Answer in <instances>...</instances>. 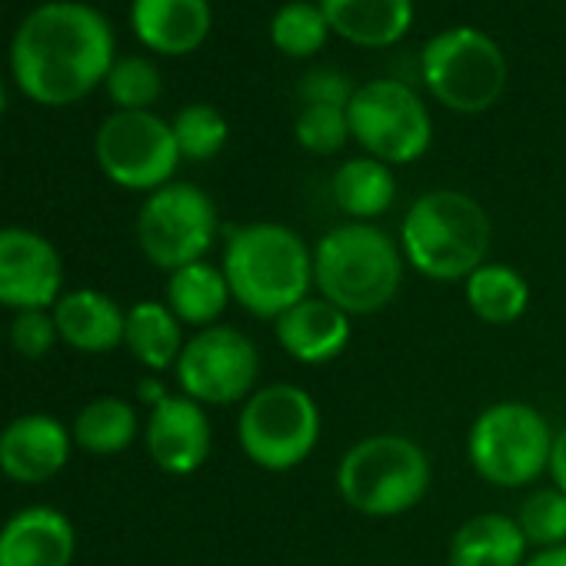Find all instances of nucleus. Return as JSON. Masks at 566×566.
Segmentation results:
<instances>
[{
	"instance_id": "32",
	"label": "nucleus",
	"mask_w": 566,
	"mask_h": 566,
	"mask_svg": "<svg viewBox=\"0 0 566 566\" xmlns=\"http://www.w3.org/2000/svg\"><path fill=\"white\" fill-rule=\"evenodd\" d=\"M57 340H61V334H57L54 314H48V311H21L11 324V344L28 360L48 357Z\"/></svg>"
},
{
	"instance_id": "26",
	"label": "nucleus",
	"mask_w": 566,
	"mask_h": 566,
	"mask_svg": "<svg viewBox=\"0 0 566 566\" xmlns=\"http://www.w3.org/2000/svg\"><path fill=\"white\" fill-rule=\"evenodd\" d=\"M74 443L94 457H114L137 437V410L120 397L91 400L74 420Z\"/></svg>"
},
{
	"instance_id": "17",
	"label": "nucleus",
	"mask_w": 566,
	"mask_h": 566,
	"mask_svg": "<svg viewBox=\"0 0 566 566\" xmlns=\"http://www.w3.org/2000/svg\"><path fill=\"white\" fill-rule=\"evenodd\" d=\"M74 553V523L54 506H28L0 530V566H71Z\"/></svg>"
},
{
	"instance_id": "30",
	"label": "nucleus",
	"mask_w": 566,
	"mask_h": 566,
	"mask_svg": "<svg viewBox=\"0 0 566 566\" xmlns=\"http://www.w3.org/2000/svg\"><path fill=\"white\" fill-rule=\"evenodd\" d=\"M104 84H107V94L117 104V111H147L164 91L160 71L147 57H120V61H114Z\"/></svg>"
},
{
	"instance_id": "10",
	"label": "nucleus",
	"mask_w": 566,
	"mask_h": 566,
	"mask_svg": "<svg viewBox=\"0 0 566 566\" xmlns=\"http://www.w3.org/2000/svg\"><path fill=\"white\" fill-rule=\"evenodd\" d=\"M217 237V207L193 184H167L154 190L137 213V243L144 256L174 273L203 260Z\"/></svg>"
},
{
	"instance_id": "23",
	"label": "nucleus",
	"mask_w": 566,
	"mask_h": 566,
	"mask_svg": "<svg viewBox=\"0 0 566 566\" xmlns=\"http://www.w3.org/2000/svg\"><path fill=\"white\" fill-rule=\"evenodd\" d=\"M463 294L476 321L490 327L516 324L530 307V283L510 263H483L463 280Z\"/></svg>"
},
{
	"instance_id": "16",
	"label": "nucleus",
	"mask_w": 566,
	"mask_h": 566,
	"mask_svg": "<svg viewBox=\"0 0 566 566\" xmlns=\"http://www.w3.org/2000/svg\"><path fill=\"white\" fill-rule=\"evenodd\" d=\"M273 334L283 354L294 357L297 364L317 367L337 360L350 347L354 327H350V314H344L331 301L307 297L273 321Z\"/></svg>"
},
{
	"instance_id": "24",
	"label": "nucleus",
	"mask_w": 566,
	"mask_h": 566,
	"mask_svg": "<svg viewBox=\"0 0 566 566\" xmlns=\"http://www.w3.org/2000/svg\"><path fill=\"white\" fill-rule=\"evenodd\" d=\"M331 190H334L337 207L347 217L367 223V220H374L394 207L397 177H394L390 164H384L377 157H350L347 164L337 167Z\"/></svg>"
},
{
	"instance_id": "36",
	"label": "nucleus",
	"mask_w": 566,
	"mask_h": 566,
	"mask_svg": "<svg viewBox=\"0 0 566 566\" xmlns=\"http://www.w3.org/2000/svg\"><path fill=\"white\" fill-rule=\"evenodd\" d=\"M137 394H140V400H144L147 407H157L160 400H167V397H170V394L164 390V384H160V380H154V377H147V380L137 387Z\"/></svg>"
},
{
	"instance_id": "21",
	"label": "nucleus",
	"mask_w": 566,
	"mask_h": 566,
	"mask_svg": "<svg viewBox=\"0 0 566 566\" xmlns=\"http://www.w3.org/2000/svg\"><path fill=\"white\" fill-rule=\"evenodd\" d=\"M526 536L516 516L506 513H476L450 536L447 559L450 566H523Z\"/></svg>"
},
{
	"instance_id": "14",
	"label": "nucleus",
	"mask_w": 566,
	"mask_h": 566,
	"mask_svg": "<svg viewBox=\"0 0 566 566\" xmlns=\"http://www.w3.org/2000/svg\"><path fill=\"white\" fill-rule=\"evenodd\" d=\"M144 437L150 460L170 476L197 473L213 447V430L203 403L184 394H170L167 400L150 407Z\"/></svg>"
},
{
	"instance_id": "4",
	"label": "nucleus",
	"mask_w": 566,
	"mask_h": 566,
	"mask_svg": "<svg viewBox=\"0 0 566 566\" xmlns=\"http://www.w3.org/2000/svg\"><path fill=\"white\" fill-rule=\"evenodd\" d=\"M400 250L407 263L430 280H467L486 263L490 217L470 193L430 190L410 203L400 230Z\"/></svg>"
},
{
	"instance_id": "34",
	"label": "nucleus",
	"mask_w": 566,
	"mask_h": 566,
	"mask_svg": "<svg viewBox=\"0 0 566 566\" xmlns=\"http://www.w3.org/2000/svg\"><path fill=\"white\" fill-rule=\"evenodd\" d=\"M549 476H553V486L566 493V427L553 433V450H549Z\"/></svg>"
},
{
	"instance_id": "9",
	"label": "nucleus",
	"mask_w": 566,
	"mask_h": 566,
	"mask_svg": "<svg viewBox=\"0 0 566 566\" xmlns=\"http://www.w3.org/2000/svg\"><path fill=\"white\" fill-rule=\"evenodd\" d=\"M350 137L384 164H413L430 150L433 120L423 97L403 81L384 77L357 87L350 107Z\"/></svg>"
},
{
	"instance_id": "1",
	"label": "nucleus",
	"mask_w": 566,
	"mask_h": 566,
	"mask_svg": "<svg viewBox=\"0 0 566 566\" xmlns=\"http://www.w3.org/2000/svg\"><path fill=\"white\" fill-rule=\"evenodd\" d=\"M114 67V31L107 18L81 0L34 8L11 44L18 87L44 107L84 101Z\"/></svg>"
},
{
	"instance_id": "18",
	"label": "nucleus",
	"mask_w": 566,
	"mask_h": 566,
	"mask_svg": "<svg viewBox=\"0 0 566 566\" xmlns=\"http://www.w3.org/2000/svg\"><path fill=\"white\" fill-rule=\"evenodd\" d=\"M210 0H134L130 28L140 44L157 54H193L210 34Z\"/></svg>"
},
{
	"instance_id": "35",
	"label": "nucleus",
	"mask_w": 566,
	"mask_h": 566,
	"mask_svg": "<svg viewBox=\"0 0 566 566\" xmlns=\"http://www.w3.org/2000/svg\"><path fill=\"white\" fill-rule=\"evenodd\" d=\"M523 566H566V543L553 549H536L533 556H526Z\"/></svg>"
},
{
	"instance_id": "11",
	"label": "nucleus",
	"mask_w": 566,
	"mask_h": 566,
	"mask_svg": "<svg viewBox=\"0 0 566 566\" xmlns=\"http://www.w3.org/2000/svg\"><path fill=\"white\" fill-rule=\"evenodd\" d=\"M104 177L124 190H160L170 184L184 160L174 140V127L150 111L111 114L94 140Z\"/></svg>"
},
{
	"instance_id": "19",
	"label": "nucleus",
	"mask_w": 566,
	"mask_h": 566,
	"mask_svg": "<svg viewBox=\"0 0 566 566\" xmlns=\"http://www.w3.org/2000/svg\"><path fill=\"white\" fill-rule=\"evenodd\" d=\"M54 324L64 344L81 354H111L124 344L127 314L101 291H67L54 304Z\"/></svg>"
},
{
	"instance_id": "20",
	"label": "nucleus",
	"mask_w": 566,
	"mask_h": 566,
	"mask_svg": "<svg viewBox=\"0 0 566 566\" xmlns=\"http://www.w3.org/2000/svg\"><path fill=\"white\" fill-rule=\"evenodd\" d=\"M331 34L357 48H390L413 24V0H317Z\"/></svg>"
},
{
	"instance_id": "31",
	"label": "nucleus",
	"mask_w": 566,
	"mask_h": 566,
	"mask_svg": "<svg viewBox=\"0 0 566 566\" xmlns=\"http://www.w3.org/2000/svg\"><path fill=\"white\" fill-rule=\"evenodd\" d=\"M294 134H297V144L307 150V154H337L347 147L350 140V117H347V107H334V104H307L301 114H297V124H294Z\"/></svg>"
},
{
	"instance_id": "33",
	"label": "nucleus",
	"mask_w": 566,
	"mask_h": 566,
	"mask_svg": "<svg viewBox=\"0 0 566 566\" xmlns=\"http://www.w3.org/2000/svg\"><path fill=\"white\" fill-rule=\"evenodd\" d=\"M297 94H301V104H304V107H307V104L350 107V101H354L357 87H354V84H350V77H347V74H340L337 67H314V71L301 81Z\"/></svg>"
},
{
	"instance_id": "37",
	"label": "nucleus",
	"mask_w": 566,
	"mask_h": 566,
	"mask_svg": "<svg viewBox=\"0 0 566 566\" xmlns=\"http://www.w3.org/2000/svg\"><path fill=\"white\" fill-rule=\"evenodd\" d=\"M4 107H8V94H4V84H0V114H4Z\"/></svg>"
},
{
	"instance_id": "12",
	"label": "nucleus",
	"mask_w": 566,
	"mask_h": 566,
	"mask_svg": "<svg viewBox=\"0 0 566 566\" xmlns=\"http://www.w3.org/2000/svg\"><path fill=\"white\" fill-rule=\"evenodd\" d=\"M260 377L256 344L237 327H203L197 331L177 360V384L184 397L207 407H230L253 394Z\"/></svg>"
},
{
	"instance_id": "22",
	"label": "nucleus",
	"mask_w": 566,
	"mask_h": 566,
	"mask_svg": "<svg viewBox=\"0 0 566 566\" xmlns=\"http://www.w3.org/2000/svg\"><path fill=\"white\" fill-rule=\"evenodd\" d=\"M230 283L223 276V266H213L207 260L187 263L170 273L167 280V307L180 324H190L197 331L213 327L217 317L230 304Z\"/></svg>"
},
{
	"instance_id": "25",
	"label": "nucleus",
	"mask_w": 566,
	"mask_h": 566,
	"mask_svg": "<svg viewBox=\"0 0 566 566\" xmlns=\"http://www.w3.org/2000/svg\"><path fill=\"white\" fill-rule=\"evenodd\" d=\"M184 324L174 317L167 304L157 301H140L127 311V327H124V344L127 350L154 374H164L177 367L184 354Z\"/></svg>"
},
{
	"instance_id": "7",
	"label": "nucleus",
	"mask_w": 566,
	"mask_h": 566,
	"mask_svg": "<svg viewBox=\"0 0 566 566\" xmlns=\"http://www.w3.org/2000/svg\"><path fill=\"white\" fill-rule=\"evenodd\" d=\"M420 77L427 91L457 114H483L490 111L506 84L510 64L493 38L473 28H450L420 54Z\"/></svg>"
},
{
	"instance_id": "13",
	"label": "nucleus",
	"mask_w": 566,
	"mask_h": 566,
	"mask_svg": "<svg viewBox=\"0 0 566 566\" xmlns=\"http://www.w3.org/2000/svg\"><path fill=\"white\" fill-rule=\"evenodd\" d=\"M64 297V263L57 247L24 227L0 230V307L48 311Z\"/></svg>"
},
{
	"instance_id": "2",
	"label": "nucleus",
	"mask_w": 566,
	"mask_h": 566,
	"mask_svg": "<svg viewBox=\"0 0 566 566\" xmlns=\"http://www.w3.org/2000/svg\"><path fill=\"white\" fill-rule=\"evenodd\" d=\"M223 276L230 297L260 321H276L311 297L314 250L283 223H247L227 237Z\"/></svg>"
},
{
	"instance_id": "6",
	"label": "nucleus",
	"mask_w": 566,
	"mask_h": 566,
	"mask_svg": "<svg viewBox=\"0 0 566 566\" xmlns=\"http://www.w3.org/2000/svg\"><path fill=\"white\" fill-rule=\"evenodd\" d=\"M243 457L270 473L301 467L321 443V407L297 384H270L243 400L237 420Z\"/></svg>"
},
{
	"instance_id": "15",
	"label": "nucleus",
	"mask_w": 566,
	"mask_h": 566,
	"mask_svg": "<svg viewBox=\"0 0 566 566\" xmlns=\"http://www.w3.org/2000/svg\"><path fill=\"white\" fill-rule=\"evenodd\" d=\"M74 433L48 413H28L0 430V470L14 483H44L71 460Z\"/></svg>"
},
{
	"instance_id": "28",
	"label": "nucleus",
	"mask_w": 566,
	"mask_h": 566,
	"mask_svg": "<svg viewBox=\"0 0 566 566\" xmlns=\"http://www.w3.org/2000/svg\"><path fill=\"white\" fill-rule=\"evenodd\" d=\"M170 127H174V140H177L180 157L193 160V164L213 160L227 147V137H230L223 114L210 104H187L170 120Z\"/></svg>"
},
{
	"instance_id": "3",
	"label": "nucleus",
	"mask_w": 566,
	"mask_h": 566,
	"mask_svg": "<svg viewBox=\"0 0 566 566\" xmlns=\"http://www.w3.org/2000/svg\"><path fill=\"white\" fill-rule=\"evenodd\" d=\"M400 243L374 223H340L314 247V287L350 317H367L394 304L403 283Z\"/></svg>"
},
{
	"instance_id": "5",
	"label": "nucleus",
	"mask_w": 566,
	"mask_h": 566,
	"mask_svg": "<svg viewBox=\"0 0 566 566\" xmlns=\"http://www.w3.org/2000/svg\"><path fill=\"white\" fill-rule=\"evenodd\" d=\"M337 490L360 516L387 520L413 510L430 490V460L420 443L400 433H377L354 443L337 467Z\"/></svg>"
},
{
	"instance_id": "29",
	"label": "nucleus",
	"mask_w": 566,
	"mask_h": 566,
	"mask_svg": "<svg viewBox=\"0 0 566 566\" xmlns=\"http://www.w3.org/2000/svg\"><path fill=\"white\" fill-rule=\"evenodd\" d=\"M516 523L530 546L553 549L566 543V493L556 486L533 490L516 513Z\"/></svg>"
},
{
	"instance_id": "27",
	"label": "nucleus",
	"mask_w": 566,
	"mask_h": 566,
	"mask_svg": "<svg viewBox=\"0 0 566 566\" xmlns=\"http://www.w3.org/2000/svg\"><path fill=\"white\" fill-rule=\"evenodd\" d=\"M327 38H331V24L321 4H311V0H291L270 21V41L287 57H314L324 51Z\"/></svg>"
},
{
	"instance_id": "8",
	"label": "nucleus",
	"mask_w": 566,
	"mask_h": 566,
	"mask_svg": "<svg viewBox=\"0 0 566 566\" xmlns=\"http://www.w3.org/2000/svg\"><path fill=\"white\" fill-rule=\"evenodd\" d=\"M553 430L546 417L523 400L490 403L470 427L467 457L476 476L493 486H526L549 470Z\"/></svg>"
}]
</instances>
